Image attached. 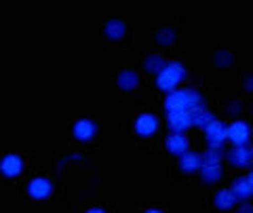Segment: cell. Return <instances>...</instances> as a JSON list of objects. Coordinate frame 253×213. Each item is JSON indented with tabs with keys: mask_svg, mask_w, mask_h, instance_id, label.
<instances>
[{
	"mask_svg": "<svg viewBox=\"0 0 253 213\" xmlns=\"http://www.w3.org/2000/svg\"><path fill=\"white\" fill-rule=\"evenodd\" d=\"M179 165L184 171H194V169H199V165H201V156L194 154V152H184Z\"/></svg>",
	"mask_w": 253,
	"mask_h": 213,
	"instance_id": "12",
	"label": "cell"
},
{
	"mask_svg": "<svg viewBox=\"0 0 253 213\" xmlns=\"http://www.w3.org/2000/svg\"><path fill=\"white\" fill-rule=\"evenodd\" d=\"M251 159V150H247L245 146H236L232 152H230V161L236 163V165H245V163H249Z\"/></svg>",
	"mask_w": 253,
	"mask_h": 213,
	"instance_id": "13",
	"label": "cell"
},
{
	"mask_svg": "<svg viewBox=\"0 0 253 213\" xmlns=\"http://www.w3.org/2000/svg\"><path fill=\"white\" fill-rule=\"evenodd\" d=\"M167 121L173 133H184L192 125V116L190 112H167Z\"/></svg>",
	"mask_w": 253,
	"mask_h": 213,
	"instance_id": "8",
	"label": "cell"
},
{
	"mask_svg": "<svg viewBox=\"0 0 253 213\" xmlns=\"http://www.w3.org/2000/svg\"><path fill=\"white\" fill-rule=\"evenodd\" d=\"M167 150L173 154H184L188 152V137L184 133H173L167 137Z\"/></svg>",
	"mask_w": 253,
	"mask_h": 213,
	"instance_id": "10",
	"label": "cell"
},
{
	"mask_svg": "<svg viewBox=\"0 0 253 213\" xmlns=\"http://www.w3.org/2000/svg\"><path fill=\"white\" fill-rule=\"evenodd\" d=\"M72 133H74V137H76V139L89 141V139H93L95 135H97V125H95L93 121H89V118H83V121L74 123Z\"/></svg>",
	"mask_w": 253,
	"mask_h": 213,
	"instance_id": "6",
	"label": "cell"
},
{
	"mask_svg": "<svg viewBox=\"0 0 253 213\" xmlns=\"http://www.w3.org/2000/svg\"><path fill=\"white\" fill-rule=\"evenodd\" d=\"M86 213H106V211H104V209H99V207H93V209H89Z\"/></svg>",
	"mask_w": 253,
	"mask_h": 213,
	"instance_id": "16",
	"label": "cell"
},
{
	"mask_svg": "<svg viewBox=\"0 0 253 213\" xmlns=\"http://www.w3.org/2000/svg\"><path fill=\"white\" fill-rule=\"evenodd\" d=\"M186 76V70L181 64H177V61H173V64H167L161 68V72H158V78H156V85L161 86L163 91H173L177 86V83L184 81Z\"/></svg>",
	"mask_w": 253,
	"mask_h": 213,
	"instance_id": "2",
	"label": "cell"
},
{
	"mask_svg": "<svg viewBox=\"0 0 253 213\" xmlns=\"http://www.w3.org/2000/svg\"><path fill=\"white\" fill-rule=\"evenodd\" d=\"M144 213H165V211H161V209H146Z\"/></svg>",
	"mask_w": 253,
	"mask_h": 213,
	"instance_id": "17",
	"label": "cell"
},
{
	"mask_svg": "<svg viewBox=\"0 0 253 213\" xmlns=\"http://www.w3.org/2000/svg\"><path fill=\"white\" fill-rule=\"evenodd\" d=\"M158 129V118L154 114H150V112H144V114H139L135 118V133L137 135H154Z\"/></svg>",
	"mask_w": 253,
	"mask_h": 213,
	"instance_id": "5",
	"label": "cell"
},
{
	"mask_svg": "<svg viewBox=\"0 0 253 213\" xmlns=\"http://www.w3.org/2000/svg\"><path fill=\"white\" fill-rule=\"evenodd\" d=\"M201 99L194 91H171L167 97H165V108L167 112H192L194 108H199Z\"/></svg>",
	"mask_w": 253,
	"mask_h": 213,
	"instance_id": "1",
	"label": "cell"
},
{
	"mask_svg": "<svg viewBox=\"0 0 253 213\" xmlns=\"http://www.w3.org/2000/svg\"><path fill=\"white\" fill-rule=\"evenodd\" d=\"M126 32V28H125V23L123 21H110L106 23V36L108 38H112V41H118V38H123Z\"/></svg>",
	"mask_w": 253,
	"mask_h": 213,
	"instance_id": "11",
	"label": "cell"
},
{
	"mask_svg": "<svg viewBox=\"0 0 253 213\" xmlns=\"http://www.w3.org/2000/svg\"><path fill=\"white\" fill-rule=\"evenodd\" d=\"M23 171V159L19 154H4L0 159V173L4 177H17Z\"/></svg>",
	"mask_w": 253,
	"mask_h": 213,
	"instance_id": "3",
	"label": "cell"
},
{
	"mask_svg": "<svg viewBox=\"0 0 253 213\" xmlns=\"http://www.w3.org/2000/svg\"><path fill=\"white\" fill-rule=\"evenodd\" d=\"M118 85H121V89L125 91H131V89H135V85H137V74L135 72H123L121 76H118Z\"/></svg>",
	"mask_w": 253,
	"mask_h": 213,
	"instance_id": "14",
	"label": "cell"
},
{
	"mask_svg": "<svg viewBox=\"0 0 253 213\" xmlns=\"http://www.w3.org/2000/svg\"><path fill=\"white\" fill-rule=\"evenodd\" d=\"M51 192H53V184L46 177H34V179H30L28 194L32 196V199H36V201L49 199Z\"/></svg>",
	"mask_w": 253,
	"mask_h": 213,
	"instance_id": "4",
	"label": "cell"
},
{
	"mask_svg": "<svg viewBox=\"0 0 253 213\" xmlns=\"http://www.w3.org/2000/svg\"><path fill=\"white\" fill-rule=\"evenodd\" d=\"M226 137L236 146H243L249 139V127L245 123H232L230 127H226Z\"/></svg>",
	"mask_w": 253,
	"mask_h": 213,
	"instance_id": "7",
	"label": "cell"
},
{
	"mask_svg": "<svg viewBox=\"0 0 253 213\" xmlns=\"http://www.w3.org/2000/svg\"><path fill=\"white\" fill-rule=\"evenodd\" d=\"M232 203H234V199H232L230 192H219V194L215 196V205H217L219 209H228Z\"/></svg>",
	"mask_w": 253,
	"mask_h": 213,
	"instance_id": "15",
	"label": "cell"
},
{
	"mask_svg": "<svg viewBox=\"0 0 253 213\" xmlns=\"http://www.w3.org/2000/svg\"><path fill=\"white\" fill-rule=\"evenodd\" d=\"M205 133H207V137H209V141H211L213 146H217V144H221V141L226 139V127L221 123H217V121L207 123Z\"/></svg>",
	"mask_w": 253,
	"mask_h": 213,
	"instance_id": "9",
	"label": "cell"
}]
</instances>
